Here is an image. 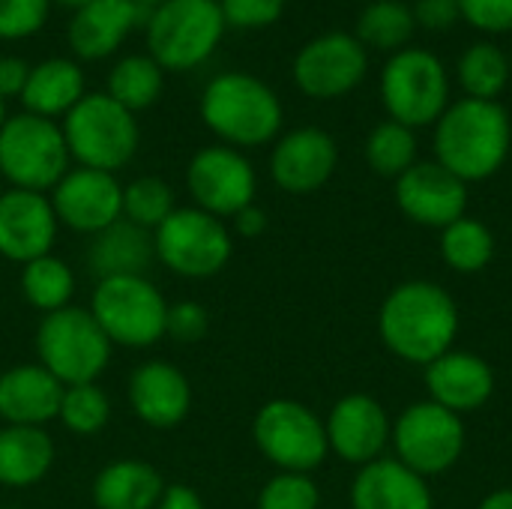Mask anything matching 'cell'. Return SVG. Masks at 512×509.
<instances>
[{"mask_svg":"<svg viewBox=\"0 0 512 509\" xmlns=\"http://www.w3.org/2000/svg\"><path fill=\"white\" fill-rule=\"evenodd\" d=\"M441 258L456 273H480L495 258V234L486 222L462 216L441 231Z\"/></svg>","mask_w":512,"mask_h":509,"instance_id":"cell-32","label":"cell"},{"mask_svg":"<svg viewBox=\"0 0 512 509\" xmlns=\"http://www.w3.org/2000/svg\"><path fill=\"white\" fill-rule=\"evenodd\" d=\"M512 147V123L501 102L462 99L435 123V162L465 183L498 174Z\"/></svg>","mask_w":512,"mask_h":509,"instance_id":"cell-2","label":"cell"},{"mask_svg":"<svg viewBox=\"0 0 512 509\" xmlns=\"http://www.w3.org/2000/svg\"><path fill=\"white\" fill-rule=\"evenodd\" d=\"M366 162L375 174L399 180L411 165H417V135L414 129L387 120L372 129L366 141Z\"/></svg>","mask_w":512,"mask_h":509,"instance_id":"cell-34","label":"cell"},{"mask_svg":"<svg viewBox=\"0 0 512 509\" xmlns=\"http://www.w3.org/2000/svg\"><path fill=\"white\" fill-rule=\"evenodd\" d=\"M381 99L390 120L408 129L438 123L450 105V81L444 63L426 48L396 51L381 72Z\"/></svg>","mask_w":512,"mask_h":509,"instance_id":"cell-9","label":"cell"},{"mask_svg":"<svg viewBox=\"0 0 512 509\" xmlns=\"http://www.w3.org/2000/svg\"><path fill=\"white\" fill-rule=\"evenodd\" d=\"M72 291H75V276L69 264L57 255H42L21 267V294L42 315L66 309Z\"/></svg>","mask_w":512,"mask_h":509,"instance_id":"cell-30","label":"cell"},{"mask_svg":"<svg viewBox=\"0 0 512 509\" xmlns=\"http://www.w3.org/2000/svg\"><path fill=\"white\" fill-rule=\"evenodd\" d=\"M51 3H60V6H66V9H81V6H87V3H93V0H51Z\"/></svg>","mask_w":512,"mask_h":509,"instance_id":"cell-47","label":"cell"},{"mask_svg":"<svg viewBox=\"0 0 512 509\" xmlns=\"http://www.w3.org/2000/svg\"><path fill=\"white\" fill-rule=\"evenodd\" d=\"M459 18H462L459 0H417L414 6V21L429 30H447Z\"/></svg>","mask_w":512,"mask_h":509,"instance_id":"cell-42","label":"cell"},{"mask_svg":"<svg viewBox=\"0 0 512 509\" xmlns=\"http://www.w3.org/2000/svg\"><path fill=\"white\" fill-rule=\"evenodd\" d=\"M162 90H165V69L150 54H126V57H120L111 66L108 84H105V93L114 102H120L123 108H129L132 114L156 105Z\"/></svg>","mask_w":512,"mask_h":509,"instance_id":"cell-29","label":"cell"},{"mask_svg":"<svg viewBox=\"0 0 512 509\" xmlns=\"http://www.w3.org/2000/svg\"><path fill=\"white\" fill-rule=\"evenodd\" d=\"M210 330V315L201 303L183 300L168 306V321H165V336L180 342V345H195L207 336Z\"/></svg>","mask_w":512,"mask_h":509,"instance_id":"cell-40","label":"cell"},{"mask_svg":"<svg viewBox=\"0 0 512 509\" xmlns=\"http://www.w3.org/2000/svg\"><path fill=\"white\" fill-rule=\"evenodd\" d=\"M132 3H138L141 9H147V12H150V9H156L159 3H165V0H132Z\"/></svg>","mask_w":512,"mask_h":509,"instance_id":"cell-48","label":"cell"},{"mask_svg":"<svg viewBox=\"0 0 512 509\" xmlns=\"http://www.w3.org/2000/svg\"><path fill=\"white\" fill-rule=\"evenodd\" d=\"M354 509H435L426 477L399 459H375L363 465L351 483Z\"/></svg>","mask_w":512,"mask_h":509,"instance_id":"cell-24","label":"cell"},{"mask_svg":"<svg viewBox=\"0 0 512 509\" xmlns=\"http://www.w3.org/2000/svg\"><path fill=\"white\" fill-rule=\"evenodd\" d=\"M426 387L435 405L465 417L492 399L495 372L483 357L471 351H447L426 366Z\"/></svg>","mask_w":512,"mask_h":509,"instance_id":"cell-22","label":"cell"},{"mask_svg":"<svg viewBox=\"0 0 512 509\" xmlns=\"http://www.w3.org/2000/svg\"><path fill=\"white\" fill-rule=\"evenodd\" d=\"M30 75V63L18 54H0V99H18Z\"/></svg>","mask_w":512,"mask_h":509,"instance_id":"cell-43","label":"cell"},{"mask_svg":"<svg viewBox=\"0 0 512 509\" xmlns=\"http://www.w3.org/2000/svg\"><path fill=\"white\" fill-rule=\"evenodd\" d=\"M510 75V57L492 42H477L459 57V84L465 87L468 99L498 102V96L510 84Z\"/></svg>","mask_w":512,"mask_h":509,"instance_id":"cell-31","label":"cell"},{"mask_svg":"<svg viewBox=\"0 0 512 509\" xmlns=\"http://www.w3.org/2000/svg\"><path fill=\"white\" fill-rule=\"evenodd\" d=\"M156 509H204V501L195 489H189L183 483H171V486H165Z\"/></svg>","mask_w":512,"mask_h":509,"instance_id":"cell-44","label":"cell"},{"mask_svg":"<svg viewBox=\"0 0 512 509\" xmlns=\"http://www.w3.org/2000/svg\"><path fill=\"white\" fill-rule=\"evenodd\" d=\"M186 189L198 210L216 219H234L243 207L255 204L258 177L240 150L228 144H210L189 159Z\"/></svg>","mask_w":512,"mask_h":509,"instance_id":"cell-13","label":"cell"},{"mask_svg":"<svg viewBox=\"0 0 512 509\" xmlns=\"http://www.w3.org/2000/svg\"><path fill=\"white\" fill-rule=\"evenodd\" d=\"M225 30L219 0H165L144 24L147 54L165 72H189L216 54Z\"/></svg>","mask_w":512,"mask_h":509,"instance_id":"cell-4","label":"cell"},{"mask_svg":"<svg viewBox=\"0 0 512 509\" xmlns=\"http://www.w3.org/2000/svg\"><path fill=\"white\" fill-rule=\"evenodd\" d=\"M369 69L366 45L342 30L321 33L294 57V84L312 99H339L351 93Z\"/></svg>","mask_w":512,"mask_h":509,"instance_id":"cell-14","label":"cell"},{"mask_svg":"<svg viewBox=\"0 0 512 509\" xmlns=\"http://www.w3.org/2000/svg\"><path fill=\"white\" fill-rule=\"evenodd\" d=\"M339 162V150L330 132L318 126H300L282 135L270 153V177L291 195H309L321 189Z\"/></svg>","mask_w":512,"mask_h":509,"instance_id":"cell-19","label":"cell"},{"mask_svg":"<svg viewBox=\"0 0 512 509\" xmlns=\"http://www.w3.org/2000/svg\"><path fill=\"white\" fill-rule=\"evenodd\" d=\"M327 429V447L348 465H369L381 459L384 447L390 444L393 423L384 411V405L366 393H351L339 399L324 423Z\"/></svg>","mask_w":512,"mask_h":509,"instance_id":"cell-17","label":"cell"},{"mask_svg":"<svg viewBox=\"0 0 512 509\" xmlns=\"http://www.w3.org/2000/svg\"><path fill=\"white\" fill-rule=\"evenodd\" d=\"M288 0H219L222 18L237 30H264L276 24Z\"/></svg>","mask_w":512,"mask_h":509,"instance_id":"cell-39","label":"cell"},{"mask_svg":"<svg viewBox=\"0 0 512 509\" xmlns=\"http://www.w3.org/2000/svg\"><path fill=\"white\" fill-rule=\"evenodd\" d=\"M378 333L387 351L399 360L429 366L453 351L459 336L456 300L435 282H402L381 303Z\"/></svg>","mask_w":512,"mask_h":509,"instance_id":"cell-1","label":"cell"},{"mask_svg":"<svg viewBox=\"0 0 512 509\" xmlns=\"http://www.w3.org/2000/svg\"><path fill=\"white\" fill-rule=\"evenodd\" d=\"M204 126L228 147H264L282 129L276 90L249 72H219L207 81L198 102Z\"/></svg>","mask_w":512,"mask_h":509,"instance_id":"cell-3","label":"cell"},{"mask_svg":"<svg viewBox=\"0 0 512 509\" xmlns=\"http://www.w3.org/2000/svg\"><path fill=\"white\" fill-rule=\"evenodd\" d=\"M153 258V234L132 225L129 219H117L105 231L93 234V243L87 249V267L96 279L144 276Z\"/></svg>","mask_w":512,"mask_h":509,"instance_id":"cell-26","label":"cell"},{"mask_svg":"<svg viewBox=\"0 0 512 509\" xmlns=\"http://www.w3.org/2000/svg\"><path fill=\"white\" fill-rule=\"evenodd\" d=\"M414 9L399 0H375L357 18V39L381 51H402L414 36Z\"/></svg>","mask_w":512,"mask_h":509,"instance_id":"cell-33","label":"cell"},{"mask_svg":"<svg viewBox=\"0 0 512 509\" xmlns=\"http://www.w3.org/2000/svg\"><path fill=\"white\" fill-rule=\"evenodd\" d=\"M321 492L309 474H288L279 471L273 480L264 483L258 495V509H318Z\"/></svg>","mask_w":512,"mask_h":509,"instance_id":"cell-37","label":"cell"},{"mask_svg":"<svg viewBox=\"0 0 512 509\" xmlns=\"http://www.w3.org/2000/svg\"><path fill=\"white\" fill-rule=\"evenodd\" d=\"M147 9L132 0H93L72 12L66 42L75 60H105L120 51L135 27L147 24Z\"/></svg>","mask_w":512,"mask_h":509,"instance_id":"cell-20","label":"cell"},{"mask_svg":"<svg viewBox=\"0 0 512 509\" xmlns=\"http://www.w3.org/2000/svg\"><path fill=\"white\" fill-rule=\"evenodd\" d=\"M153 249L171 273L183 279H210L231 261L234 240L222 219L198 207H177L153 231Z\"/></svg>","mask_w":512,"mask_h":509,"instance_id":"cell-10","label":"cell"},{"mask_svg":"<svg viewBox=\"0 0 512 509\" xmlns=\"http://www.w3.org/2000/svg\"><path fill=\"white\" fill-rule=\"evenodd\" d=\"M6 120H9V114H6V99H0V129H3Z\"/></svg>","mask_w":512,"mask_h":509,"instance_id":"cell-49","label":"cell"},{"mask_svg":"<svg viewBox=\"0 0 512 509\" xmlns=\"http://www.w3.org/2000/svg\"><path fill=\"white\" fill-rule=\"evenodd\" d=\"M54 465V441L42 426L0 429V486L30 489L48 477Z\"/></svg>","mask_w":512,"mask_h":509,"instance_id":"cell-27","label":"cell"},{"mask_svg":"<svg viewBox=\"0 0 512 509\" xmlns=\"http://www.w3.org/2000/svg\"><path fill=\"white\" fill-rule=\"evenodd\" d=\"M57 216L51 198L27 189L0 192V255L15 264L51 255L57 240Z\"/></svg>","mask_w":512,"mask_h":509,"instance_id":"cell-18","label":"cell"},{"mask_svg":"<svg viewBox=\"0 0 512 509\" xmlns=\"http://www.w3.org/2000/svg\"><path fill=\"white\" fill-rule=\"evenodd\" d=\"M462 18L483 33H510L512 0H459Z\"/></svg>","mask_w":512,"mask_h":509,"instance_id":"cell-41","label":"cell"},{"mask_svg":"<svg viewBox=\"0 0 512 509\" xmlns=\"http://www.w3.org/2000/svg\"><path fill=\"white\" fill-rule=\"evenodd\" d=\"M129 408L150 429H174L192 411V384L165 360L141 363L129 375Z\"/></svg>","mask_w":512,"mask_h":509,"instance_id":"cell-21","label":"cell"},{"mask_svg":"<svg viewBox=\"0 0 512 509\" xmlns=\"http://www.w3.org/2000/svg\"><path fill=\"white\" fill-rule=\"evenodd\" d=\"M0 509H15V507H0Z\"/></svg>","mask_w":512,"mask_h":509,"instance_id":"cell-50","label":"cell"},{"mask_svg":"<svg viewBox=\"0 0 512 509\" xmlns=\"http://www.w3.org/2000/svg\"><path fill=\"white\" fill-rule=\"evenodd\" d=\"M48 198L57 222L78 234L93 237L123 219V186L108 171L75 165L60 177Z\"/></svg>","mask_w":512,"mask_h":509,"instance_id":"cell-15","label":"cell"},{"mask_svg":"<svg viewBox=\"0 0 512 509\" xmlns=\"http://www.w3.org/2000/svg\"><path fill=\"white\" fill-rule=\"evenodd\" d=\"M165 492L162 474L138 459H117L93 480L96 509H156Z\"/></svg>","mask_w":512,"mask_h":509,"instance_id":"cell-28","label":"cell"},{"mask_svg":"<svg viewBox=\"0 0 512 509\" xmlns=\"http://www.w3.org/2000/svg\"><path fill=\"white\" fill-rule=\"evenodd\" d=\"M111 339L102 333L90 309L66 306L42 315L36 327V357L63 387L93 384L111 363Z\"/></svg>","mask_w":512,"mask_h":509,"instance_id":"cell-7","label":"cell"},{"mask_svg":"<svg viewBox=\"0 0 512 509\" xmlns=\"http://www.w3.org/2000/svg\"><path fill=\"white\" fill-rule=\"evenodd\" d=\"M396 459L420 477L450 471L465 453V423L459 414L429 402H414L402 411L390 435Z\"/></svg>","mask_w":512,"mask_h":509,"instance_id":"cell-12","label":"cell"},{"mask_svg":"<svg viewBox=\"0 0 512 509\" xmlns=\"http://www.w3.org/2000/svg\"><path fill=\"white\" fill-rule=\"evenodd\" d=\"M63 384L39 363H21L0 375V420L6 426H45L57 420Z\"/></svg>","mask_w":512,"mask_h":509,"instance_id":"cell-23","label":"cell"},{"mask_svg":"<svg viewBox=\"0 0 512 509\" xmlns=\"http://www.w3.org/2000/svg\"><path fill=\"white\" fill-rule=\"evenodd\" d=\"M90 315L120 348H150L165 339L168 303L147 276H111L99 279Z\"/></svg>","mask_w":512,"mask_h":509,"instance_id":"cell-8","label":"cell"},{"mask_svg":"<svg viewBox=\"0 0 512 509\" xmlns=\"http://www.w3.org/2000/svg\"><path fill=\"white\" fill-rule=\"evenodd\" d=\"M69 147L57 120L30 111L12 114L0 129V177L9 189L48 195L69 171Z\"/></svg>","mask_w":512,"mask_h":509,"instance_id":"cell-6","label":"cell"},{"mask_svg":"<svg viewBox=\"0 0 512 509\" xmlns=\"http://www.w3.org/2000/svg\"><path fill=\"white\" fill-rule=\"evenodd\" d=\"M477 509H512V489H498V492L486 495Z\"/></svg>","mask_w":512,"mask_h":509,"instance_id":"cell-46","label":"cell"},{"mask_svg":"<svg viewBox=\"0 0 512 509\" xmlns=\"http://www.w3.org/2000/svg\"><path fill=\"white\" fill-rule=\"evenodd\" d=\"M84 69L72 57H45L30 66L27 84L21 90V105L24 111L36 117H66L81 99H84Z\"/></svg>","mask_w":512,"mask_h":509,"instance_id":"cell-25","label":"cell"},{"mask_svg":"<svg viewBox=\"0 0 512 509\" xmlns=\"http://www.w3.org/2000/svg\"><path fill=\"white\" fill-rule=\"evenodd\" d=\"M252 441L267 462L288 474H309L330 453L324 420L294 399L261 405L252 420Z\"/></svg>","mask_w":512,"mask_h":509,"instance_id":"cell-11","label":"cell"},{"mask_svg":"<svg viewBox=\"0 0 512 509\" xmlns=\"http://www.w3.org/2000/svg\"><path fill=\"white\" fill-rule=\"evenodd\" d=\"M51 12V0H0V42L36 36Z\"/></svg>","mask_w":512,"mask_h":509,"instance_id":"cell-38","label":"cell"},{"mask_svg":"<svg viewBox=\"0 0 512 509\" xmlns=\"http://www.w3.org/2000/svg\"><path fill=\"white\" fill-rule=\"evenodd\" d=\"M108 417H111V399L105 396L102 387H96V381L63 387L57 420L63 423L66 432L81 435V438L96 435L105 429Z\"/></svg>","mask_w":512,"mask_h":509,"instance_id":"cell-36","label":"cell"},{"mask_svg":"<svg viewBox=\"0 0 512 509\" xmlns=\"http://www.w3.org/2000/svg\"><path fill=\"white\" fill-rule=\"evenodd\" d=\"M399 210L423 225L444 231L468 210V183L438 162H417L396 180Z\"/></svg>","mask_w":512,"mask_h":509,"instance_id":"cell-16","label":"cell"},{"mask_svg":"<svg viewBox=\"0 0 512 509\" xmlns=\"http://www.w3.org/2000/svg\"><path fill=\"white\" fill-rule=\"evenodd\" d=\"M60 129L69 156L81 168H96L108 174L126 168L141 144L138 117L114 102L105 90L84 93V99L63 117Z\"/></svg>","mask_w":512,"mask_h":509,"instance_id":"cell-5","label":"cell"},{"mask_svg":"<svg viewBox=\"0 0 512 509\" xmlns=\"http://www.w3.org/2000/svg\"><path fill=\"white\" fill-rule=\"evenodd\" d=\"M267 231V213L258 207V204H249L243 207L237 216H234V234L246 237V240H255Z\"/></svg>","mask_w":512,"mask_h":509,"instance_id":"cell-45","label":"cell"},{"mask_svg":"<svg viewBox=\"0 0 512 509\" xmlns=\"http://www.w3.org/2000/svg\"><path fill=\"white\" fill-rule=\"evenodd\" d=\"M177 210L174 189L162 177H135L129 186H123V219L144 231H156L171 213Z\"/></svg>","mask_w":512,"mask_h":509,"instance_id":"cell-35","label":"cell"}]
</instances>
